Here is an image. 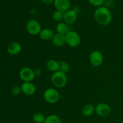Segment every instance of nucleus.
<instances>
[{"instance_id":"nucleus-18","label":"nucleus","mask_w":123,"mask_h":123,"mask_svg":"<svg viewBox=\"0 0 123 123\" xmlns=\"http://www.w3.org/2000/svg\"><path fill=\"white\" fill-rule=\"evenodd\" d=\"M44 123H62V121L58 115H50L46 117Z\"/></svg>"},{"instance_id":"nucleus-20","label":"nucleus","mask_w":123,"mask_h":123,"mask_svg":"<svg viewBox=\"0 0 123 123\" xmlns=\"http://www.w3.org/2000/svg\"><path fill=\"white\" fill-rule=\"evenodd\" d=\"M64 13L59 10H55L53 13L52 18L56 22H61L62 20H64Z\"/></svg>"},{"instance_id":"nucleus-6","label":"nucleus","mask_w":123,"mask_h":123,"mask_svg":"<svg viewBox=\"0 0 123 123\" xmlns=\"http://www.w3.org/2000/svg\"><path fill=\"white\" fill-rule=\"evenodd\" d=\"M19 78L24 82H31L35 79L34 71L29 67H24L19 71Z\"/></svg>"},{"instance_id":"nucleus-17","label":"nucleus","mask_w":123,"mask_h":123,"mask_svg":"<svg viewBox=\"0 0 123 123\" xmlns=\"http://www.w3.org/2000/svg\"><path fill=\"white\" fill-rule=\"evenodd\" d=\"M56 30L57 33L62 35H66L68 31V25L65 22H59L56 26Z\"/></svg>"},{"instance_id":"nucleus-13","label":"nucleus","mask_w":123,"mask_h":123,"mask_svg":"<svg viewBox=\"0 0 123 123\" xmlns=\"http://www.w3.org/2000/svg\"><path fill=\"white\" fill-rule=\"evenodd\" d=\"M51 41L53 45L56 47H62L66 44L65 35L61 34H55Z\"/></svg>"},{"instance_id":"nucleus-9","label":"nucleus","mask_w":123,"mask_h":123,"mask_svg":"<svg viewBox=\"0 0 123 123\" xmlns=\"http://www.w3.org/2000/svg\"><path fill=\"white\" fill-rule=\"evenodd\" d=\"M20 88L22 92L28 96H33L36 92V86L31 82H24Z\"/></svg>"},{"instance_id":"nucleus-14","label":"nucleus","mask_w":123,"mask_h":123,"mask_svg":"<svg viewBox=\"0 0 123 123\" xmlns=\"http://www.w3.org/2000/svg\"><path fill=\"white\" fill-rule=\"evenodd\" d=\"M54 32L50 28H43L39 34L40 38L44 41L52 40L54 36Z\"/></svg>"},{"instance_id":"nucleus-23","label":"nucleus","mask_w":123,"mask_h":123,"mask_svg":"<svg viewBox=\"0 0 123 123\" xmlns=\"http://www.w3.org/2000/svg\"><path fill=\"white\" fill-rule=\"evenodd\" d=\"M12 94L14 96H18L19 94H20L22 92L21 91V88L20 86H14L12 88Z\"/></svg>"},{"instance_id":"nucleus-5","label":"nucleus","mask_w":123,"mask_h":123,"mask_svg":"<svg viewBox=\"0 0 123 123\" xmlns=\"http://www.w3.org/2000/svg\"><path fill=\"white\" fill-rule=\"evenodd\" d=\"M26 30L29 34L31 36H37L39 35L42 28L38 20L32 19L26 22Z\"/></svg>"},{"instance_id":"nucleus-16","label":"nucleus","mask_w":123,"mask_h":123,"mask_svg":"<svg viewBox=\"0 0 123 123\" xmlns=\"http://www.w3.org/2000/svg\"><path fill=\"white\" fill-rule=\"evenodd\" d=\"M96 106L92 104H86L82 109V114L85 117H90L94 113Z\"/></svg>"},{"instance_id":"nucleus-26","label":"nucleus","mask_w":123,"mask_h":123,"mask_svg":"<svg viewBox=\"0 0 123 123\" xmlns=\"http://www.w3.org/2000/svg\"><path fill=\"white\" fill-rule=\"evenodd\" d=\"M32 1H38V0H32Z\"/></svg>"},{"instance_id":"nucleus-11","label":"nucleus","mask_w":123,"mask_h":123,"mask_svg":"<svg viewBox=\"0 0 123 123\" xmlns=\"http://www.w3.org/2000/svg\"><path fill=\"white\" fill-rule=\"evenodd\" d=\"M54 4L57 10L65 13L69 10L71 4L70 0H55Z\"/></svg>"},{"instance_id":"nucleus-3","label":"nucleus","mask_w":123,"mask_h":123,"mask_svg":"<svg viewBox=\"0 0 123 123\" xmlns=\"http://www.w3.org/2000/svg\"><path fill=\"white\" fill-rule=\"evenodd\" d=\"M43 97L46 102L50 104H55L59 101L60 94L58 91L53 88H49L44 91Z\"/></svg>"},{"instance_id":"nucleus-22","label":"nucleus","mask_w":123,"mask_h":123,"mask_svg":"<svg viewBox=\"0 0 123 123\" xmlns=\"http://www.w3.org/2000/svg\"><path fill=\"white\" fill-rule=\"evenodd\" d=\"M88 2L94 7H101L104 3L105 0H88Z\"/></svg>"},{"instance_id":"nucleus-19","label":"nucleus","mask_w":123,"mask_h":123,"mask_svg":"<svg viewBox=\"0 0 123 123\" xmlns=\"http://www.w3.org/2000/svg\"><path fill=\"white\" fill-rule=\"evenodd\" d=\"M46 117L42 113L37 112L32 117V120L35 123H44Z\"/></svg>"},{"instance_id":"nucleus-2","label":"nucleus","mask_w":123,"mask_h":123,"mask_svg":"<svg viewBox=\"0 0 123 123\" xmlns=\"http://www.w3.org/2000/svg\"><path fill=\"white\" fill-rule=\"evenodd\" d=\"M51 81L54 86L57 88L64 87L67 83V77L66 73L58 70L53 73L51 77Z\"/></svg>"},{"instance_id":"nucleus-27","label":"nucleus","mask_w":123,"mask_h":123,"mask_svg":"<svg viewBox=\"0 0 123 123\" xmlns=\"http://www.w3.org/2000/svg\"><path fill=\"white\" fill-rule=\"evenodd\" d=\"M123 123V121H122V123Z\"/></svg>"},{"instance_id":"nucleus-8","label":"nucleus","mask_w":123,"mask_h":123,"mask_svg":"<svg viewBox=\"0 0 123 123\" xmlns=\"http://www.w3.org/2000/svg\"><path fill=\"white\" fill-rule=\"evenodd\" d=\"M95 112L98 116L100 117H106L111 114V108L107 103H100L96 105Z\"/></svg>"},{"instance_id":"nucleus-15","label":"nucleus","mask_w":123,"mask_h":123,"mask_svg":"<svg viewBox=\"0 0 123 123\" xmlns=\"http://www.w3.org/2000/svg\"><path fill=\"white\" fill-rule=\"evenodd\" d=\"M46 67L48 70L54 73L60 70V62L55 60H50L47 61Z\"/></svg>"},{"instance_id":"nucleus-25","label":"nucleus","mask_w":123,"mask_h":123,"mask_svg":"<svg viewBox=\"0 0 123 123\" xmlns=\"http://www.w3.org/2000/svg\"><path fill=\"white\" fill-rule=\"evenodd\" d=\"M45 4H51L52 2H54L55 0H41Z\"/></svg>"},{"instance_id":"nucleus-24","label":"nucleus","mask_w":123,"mask_h":123,"mask_svg":"<svg viewBox=\"0 0 123 123\" xmlns=\"http://www.w3.org/2000/svg\"><path fill=\"white\" fill-rule=\"evenodd\" d=\"M34 74H35V76H36V77L40 76L42 73V70H41L40 68H36V69L34 70Z\"/></svg>"},{"instance_id":"nucleus-21","label":"nucleus","mask_w":123,"mask_h":123,"mask_svg":"<svg viewBox=\"0 0 123 123\" xmlns=\"http://www.w3.org/2000/svg\"><path fill=\"white\" fill-rule=\"evenodd\" d=\"M70 67L68 62L64 60H61L60 62V70L64 73H67L70 71Z\"/></svg>"},{"instance_id":"nucleus-10","label":"nucleus","mask_w":123,"mask_h":123,"mask_svg":"<svg viewBox=\"0 0 123 123\" xmlns=\"http://www.w3.org/2000/svg\"><path fill=\"white\" fill-rule=\"evenodd\" d=\"M78 14L76 11L74 10H68L64 13V21L67 25H72L74 24L77 20Z\"/></svg>"},{"instance_id":"nucleus-1","label":"nucleus","mask_w":123,"mask_h":123,"mask_svg":"<svg viewBox=\"0 0 123 123\" xmlns=\"http://www.w3.org/2000/svg\"><path fill=\"white\" fill-rule=\"evenodd\" d=\"M96 22L102 26H106L111 24L112 19L111 11L106 7H99L96 10L94 14Z\"/></svg>"},{"instance_id":"nucleus-7","label":"nucleus","mask_w":123,"mask_h":123,"mask_svg":"<svg viewBox=\"0 0 123 123\" xmlns=\"http://www.w3.org/2000/svg\"><path fill=\"white\" fill-rule=\"evenodd\" d=\"M90 62L94 67L101 66L103 62V55L99 50H94L90 55Z\"/></svg>"},{"instance_id":"nucleus-4","label":"nucleus","mask_w":123,"mask_h":123,"mask_svg":"<svg viewBox=\"0 0 123 123\" xmlns=\"http://www.w3.org/2000/svg\"><path fill=\"white\" fill-rule=\"evenodd\" d=\"M66 44L71 48H76L81 42V38L79 34L74 31H69L66 35Z\"/></svg>"},{"instance_id":"nucleus-12","label":"nucleus","mask_w":123,"mask_h":123,"mask_svg":"<svg viewBox=\"0 0 123 123\" xmlns=\"http://www.w3.org/2000/svg\"><path fill=\"white\" fill-rule=\"evenodd\" d=\"M22 45L18 42H12L7 46V52L12 55H16L19 54L21 52Z\"/></svg>"}]
</instances>
